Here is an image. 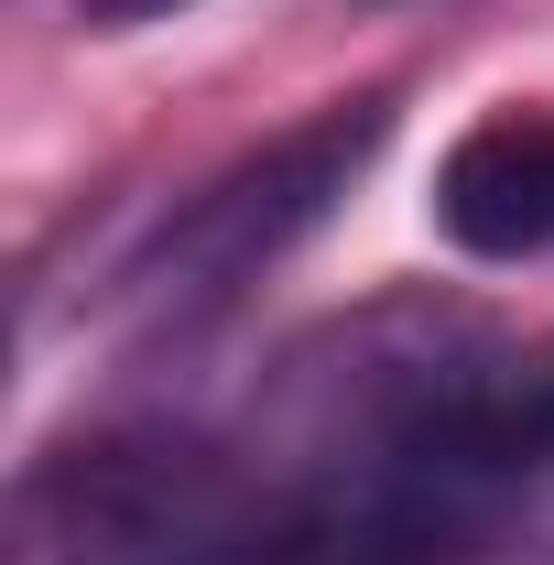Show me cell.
Segmentation results:
<instances>
[{
  "label": "cell",
  "instance_id": "3",
  "mask_svg": "<svg viewBox=\"0 0 554 565\" xmlns=\"http://www.w3.org/2000/svg\"><path fill=\"white\" fill-rule=\"evenodd\" d=\"M163 11H185V0H87V22H163Z\"/></svg>",
  "mask_w": 554,
  "mask_h": 565
},
{
  "label": "cell",
  "instance_id": "2",
  "mask_svg": "<svg viewBox=\"0 0 554 565\" xmlns=\"http://www.w3.org/2000/svg\"><path fill=\"white\" fill-rule=\"evenodd\" d=\"M435 228L468 262H554V109L500 98L435 163Z\"/></svg>",
  "mask_w": 554,
  "mask_h": 565
},
{
  "label": "cell",
  "instance_id": "1",
  "mask_svg": "<svg viewBox=\"0 0 554 565\" xmlns=\"http://www.w3.org/2000/svg\"><path fill=\"white\" fill-rule=\"evenodd\" d=\"M381 141H392V98H338V109L294 120L283 141H262L251 163H228L217 185H196L185 207L141 239V262L120 273L131 316H152V327H207V316H228L294 239L327 228V207L370 174Z\"/></svg>",
  "mask_w": 554,
  "mask_h": 565
}]
</instances>
